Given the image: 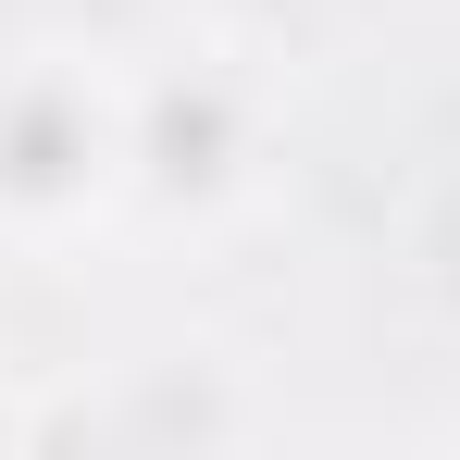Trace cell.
Masks as SVG:
<instances>
[{
    "mask_svg": "<svg viewBox=\"0 0 460 460\" xmlns=\"http://www.w3.org/2000/svg\"><path fill=\"white\" fill-rule=\"evenodd\" d=\"M249 174H261V100H249V75L187 63V75L137 87V162H125V187L150 212H225V199H249Z\"/></svg>",
    "mask_w": 460,
    "mask_h": 460,
    "instance_id": "7a4b0ae2",
    "label": "cell"
},
{
    "mask_svg": "<svg viewBox=\"0 0 460 460\" xmlns=\"http://www.w3.org/2000/svg\"><path fill=\"white\" fill-rule=\"evenodd\" d=\"M236 38H261V50H311V38H336V25H361L374 0H212Z\"/></svg>",
    "mask_w": 460,
    "mask_h": 460,
    "instance_id": "3957f363",
    "label": "cell"
},
{
    "mask_svg": "<svg viewBox=\"0 0 460 460\" xmlns=\"http://www.w3.org/2000/svg\"><path fill=\"white\" fill-rule=\"evenodd\" d=\"M137 162V87L87 50H25L0 75V236H63L125 199Z\"/></svg>",
    "mask_w": 460,
    "mask_h": 460,
    "instance_id": "6da1fadb",
    "label": "cell"
}]
</instances>
